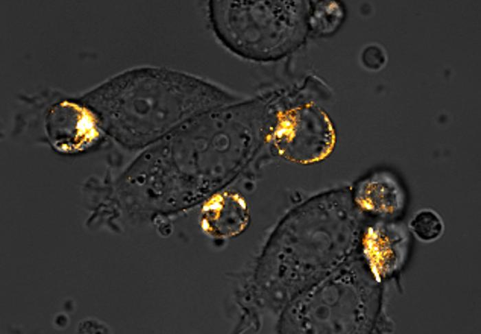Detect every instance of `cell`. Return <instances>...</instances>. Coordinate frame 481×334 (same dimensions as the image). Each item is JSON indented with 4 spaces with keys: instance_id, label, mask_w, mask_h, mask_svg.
Returning a JSON list of instances; mask_svg holds the SVG:
<instances>
[{
    "instance_id": "obj_4",
    "label": "cell",
    "mask_w": 481,
    "mask_h": 334,
    "mask_svg": "<svg viewBox=\"0 0 481 334\" xmlns=\"http://www.w3.org/2000/svg\"><path fill=\"white\" fill-rule=\"evenodd\" d=\"M337 141L326 112L313 103H300L278 111L270 143L278 156L299 165L320 163L333 152Z\"/></svg>"
},
{
    "instance_id": "obj_8",
    "label": "cell",
    "mask_w": 481,
    "mask_h": 334,
    "mask_svg": "<svg viewBox=\"0 0 481 334\" xmlns=\"http://www.w3.org/2000/svg\"><path fill=\"white\" fill-rule=\"evenodd\" d=\"M407 241V232L399 226L377 223L368 227L362 243L372 271L381 276L395 270Z\"/></svg>"
},
{
    "instance_id": "obj_1",
    "label": "cell",
    "mask_w": 481,
    "mask_h": 334,
    "mask_svg": "<svg viewBox=\"0 0 481 334\" xmlns=\"http://www.w3.org/2000/svg\"><path fill=\"white\" fill-rule=\"evenodd\" d=\"M267 141L261 111L243 100L186 122L142 150L121 176L143 208H176L207 200L255 167Z\"/></svg>"
},
{
    "instance_id": "obj_5",
    "label": "cell",
    "mask_w": 481,
    "mask_h": 334,
    "mask_svg": "<svg viewBox=\"0 0 481 334\" xmlns=\"http://www.w3.org/2000/svg\"><path fill=\"white\" fill-rule=\"evenodd\" d=\"M47 142L57 152H87L106 136L92 110L79 99H62L50 104L43 119Z\"/></svg>"
},
{
    "instance_id": "obj_2",
    "label": "cell",
    "mask_w": 481,
    "mask_h": 334,
    "mask_svg": "<svg viewBox=\"0 0 481 334\" xmlns=\"http://www.w3.org/2000/svg\"><path fill=\"white\" fill-rule=\"evenodd\" d=\"M79 99L104 134L123 148L144 150L194 117L242 98L179 70L144 67L124 71Z\"/></svg>"
},
{
    "instance_id": "obj_6",
    "label": "cell",
    "mask_w": 481,
    "mask_h": 334,
    "mask_svg": "<svg viewBox=\"0 0 481 334\" xmlns=\"http://www.w3.org/2000/svg\"><path fill=\"white\" fill-rule=\"evenodd\" d=\"M250 211L245 197L236 191L222 189L203 202L200 224L203 231L214 238H230L248 226Z\"/></svg>"
},
{
    "instance_id": "obj_7",
    "label": "cell",
    "mask_w": 481,
    "mask_h": 334,
    "mask_svg": "<svg viewBox=\"0 0 481 334\" xmlns=\"http://www.w3.org/2000/svg\"><path fill=\"white\" fill-rule=\"evenodd\" d=\"M353 200L362 211L381 217L398 215L403 208L405 194L395 176L389 171L373 172L355 185Z\"/></svg>"
},
{
    "instance_id": "obj_3",
    "label": "cell",
    "mask_w": 481,
    "mask_h": 334,
    "mask_svg": "<svg viewBox=\"0 0 481 334\" xmlns=\"http://www.w3.org/2000/svg\"><path fill=\"white\" fill-rule=\"evenodd\" d=\"M306 1H220L208 4L218 40L233 53L260 62L275 61L299 48L309 30Z\"/></svg>"
},
{
    "instance_id": "obj_9",
    "label": "cell",
    "mask_w": 481,
    "mask_h": 334,
    "mask_svg": "<svg viewBox=\"0 0 481 334\" xmlns=\"http://www.w3.org/2000/svg\"><path fill=\"white\" fill-rule=\"evenodd\" d=\"M344 11L336 1L309 3V27L315 34L324 36L335 31L342 23Z\"/></svg>"
},
{
    "instance_id": "obj_10",
    "label": "cell",
    "mask_w": 481,
    "mask_h": 334,
    "mask_svg": "<svg viewBox=\"0 0 481 334\" xmlns=\"http://www.w3.org/2000/svg\"><path fill=\"white\" fill-rule=\"evenodd\" d=\"M409 228L421 241L431 242L439 239L444 232V223L435 211L423 208L418 211L409 223Z\"/></svg>"
}]
</instances>
